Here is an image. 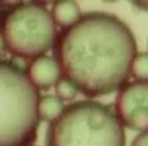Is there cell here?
<instances>
[{"label": "cell", "mask_w": 148, "mask_h": 146, "mask_svg": "<svg viewBox=\"0 0 148 146\" xmlns=\"http://www.w3.org/2000/svg\"><path fill=\"white\" fill-rule=\"evenodd\" d=\"M77 91H79L77 88H76L70 80H67V78H64V77L55 85V95L58 96V98H60L63 102H66V101H72L76 96Z\"/></svg>", "instance_id": "obj_10"}, {"label": "cell", "mask_w": 148, "mask_h": 146, "mask_svg": "<svg viewBox=\"0 0 148 146\" xmlns=\"http://www.w3.org/2000/svg\"><path fill=\"white\" fill-rule=\"evenodd\" d=\"M5 48H7V47H5V42H4L3 35H1V33H0V54L3 52Z\"/></svg>", "instance_id": "obj_13"}, {"label": "cell", "mask_w": 148, "mask_h": 146, "mask_svg": "<svg viewBox=\"0 0 148 146\" xmlns=\"http://www.w3.org/2000/svg\"><path fill=\"white\" fill-rule=\"evenodd\" d=\"M0 22L7 50L17 58L34 60L55 46L56 25L51 12L42 4H17Z\"/></svg>", "instance_id": "obj_4"}, {"label": "cell", "mask_w": 148, "mask_h": 146, "mask_svg": "<svg viewBox=\"0 0 148 146\" xmlns=\"http://www.w3.org/2000/svg\"><path fill=\"white\" fill-rule=\"evenodd\" d=\"M114 112L123 127L148 130V82L134 81L118 93Z\"/></svg>", "instance_id": "obj_5"}, {"label": "cell", "mask_w": 148, "mask_h": 146, "mask_svg": "<svg viewBox=\"0 0 148 146\" xmlns=\"http://www.w3.org/2000/svg\"><path fill=\"white\" fill-rule=\"evenodd\" d=\"M51 14H53L55 25L62 28L63 30L72 28L83 17L79 4L76 1H71V0L56 1L53 5Z\"/></svg>", "instance_id": "obj_7"}, {"label": "cell", "mask_w": 148, "mask_h": 146, "mask_svg": "<svg viewBox=\"0 0 148 146\" xmlns=\"http://www.w3.org/2000/svg\"><path fill=\"white\" fill-rule=\"evenodd\" d=\"M134 7H136L140 11H144V12H148V1H134Z\"/></svg>", "instance_id": "obj_12"}, {"label": "cell", "mask_w": 148, "mask_h": 146, "mask_svg": "<svg viewBox=\"0 0 148 146\" xmlns=\"http://www.w3.org/2000/svg\"><path fill=\"white\" fill-rule=\"evenodd\" d=\"M54 52L63 77L88 98H97L127 85L138 47L121 18L92 12L59 34Z\"/></svg>", "instance_id": "obj_1"}, {"label": "cell", "mask_w": 148, "mask_h": 146, "mask_svg": "<svg viewBox=\"0 0 148 146\" xmlns=\"http://www.w3.org/2000/svg\"><path fill=\"white\" fill-rule=\"evenodd\" d=\"M46 146H126L125 127L109 106L79 101L50 124Z\"/></svg>", "instance_id": "obj_2"}, {"label": "cell", "mask_w": 148, "mask_h": 146, "mask_svg": "<svg viewBox=\"0 0 148 146\" xmlns=\"http://www.w3.org/2000/svg\"><path fill=\"white\" fill-rule=\"evenodd\" d=\"M1 13H3V4L0 3V21H1V18H3V17H1Z\"/></svg>", "instance_id": "obj_14"}, {"label": "cell", "mask_w": 148, "mask_h": 146, "mask_svg": "<svg viewBox=\"0 0 148 146\" xmlns=\"http://www.w3.org/2000/svg\"><path fill=\"white\" fill-rule=\"evenodd\" d=\"M64 102L56 95H43L38 102V115L42 121L53 124L64 111Z\"/></svg>", "instance_id": "obj_8"}, {"label": "cell", "mask_w": 148, "mask_h": 146, "mask_svg": "<svg viewBox=\"0 0 148 146\" xmlns=\"http://www.w3.org/2000/svg\"><path fill=\"white\" fill-rule=\"evenodd\" d=\"M131 146H148V130L147 132H140L132 140Z\"/></svg>", "instance_id": "obj_11"}, {"label": "cell", "mask_w": 148, "mask_h": 146, "mask_svg": "<svg viewBox=\"0 0 148 146\" xmlns=\"http://www.w3.org/2000/svg\"><path fill=\"white\" fill-rule=\"evenodd\" d=\"M26 75L37 89H50L62 80V71L55 58L39 56L29 64Z\"/></svg>", "instance_id": "obj_6"}, {"label": "cell", "mask_w": 148, "mask_h": 146, "mask_svg": "<svg viewBox=\"0 0 148 146\" xmlns=\"http://www.w3.org/2000/svg\"><path fill=\"white\" fill-rule=\"evenodd\" d=\"M131 76L136 81L148 82V52H140L135 56L131 67Z\"/></svg>", "instance_id": "obj_9"}, {"label": "cell", "mask_w": 148, "mask_h": 146, "mask_svg": "<svg viewBox=\"0 0 148 146\" xmlns=\"http://www.w3.org/2000/svg\"><path fill=\"white\" fill-rule=\"evenodd\" d=\"M28 146H33V145H28Z\"/></svg>", "instance_id": "obj_15"}, {"label": "cell", "mask_w": 148, "mask_h": 146, "mask_svg": "<svg viewBox=\"0 0 148 146\" xmlns=\"http://www.w3.org/2000/svg\"><path fill=\"white\" fill-rule=\"evenodd\" d=\"M38 89L26 72L0 60V146H28L39 125Z\"/></svg>", "instance_id": "obj_3"}]
</instances>
